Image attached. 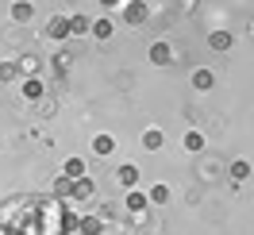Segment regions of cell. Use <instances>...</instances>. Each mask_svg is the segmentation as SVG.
<instances>
[{
    "mask_svg": "<svg viewBox=\"0 0 254 235\" xmlns=\"http://www.w3.org/2000/svg\"><path fill=\"white\" fill-rule=\"evenodd\" d=\"M16 70H19V74H27V78H31L35 70H39V58H31V54H27V58H23V62H19Z\"/></svg>",
    "mask_w": 254,
    "mask_h": 235,
    "instance_id": "ffe728a7",
    "label": "cell"
},
{
    "mask_svg": "<svg viewBox=\"0 0 254 235\" xmlns=\"http://www.w3.org/2000/svg\"><path fill=\"white\" fill-rule=\"evenodd\" d=\"M31 16H35V8L27 0H16V4H12V19H16V23H27Z\"/></svg>",
    "mask_w": 254,
    "mask_h": 235,
    "instance_id": "8fae6325",
    "label": "cell"
},
{
    "mask_svg": "<svg viewBox=\"0 0 254 235\" xmlns=\"http://www.w3.org/2000/svg\"><path fill=\"white\" fill-rule=\"evenodd\" d=\"M231 43H235L231 31H212V35H208V47H212V50H231Z\"/></svg>",
    "mask_w": 254,
    "mask_h": 235,
    "instance_id": "9c48e42d",
    "label": "cell"
},
{
    "mask_svg": "<svg viewBox=\"0 0 254 235\" xmlns=\"http://www.w3.org/2000/svg\"><path fill=\"white\" fill-rule=\"evenodd\" d=\"M89 31H93V39H100V43H104V39H112L116 23H112V19H93V23H89Z\"/></svg>",
    "mask_w": 254,
    "mask_h": 235,
    "instance_id": "8992f818",
    "label": "cell"
},
{
    "mask_svg": "<svg viewBox=\"0 0 254 235\" xmlns=\"http://www.w3.org/2000/svg\"><path fill=\"white\" fill-rule=\"evenodd\" d=\"M77 232H81V235H100V220L85 216V220H81V224H77Z\"/></svg>",
    "mask_w": 254,
    "mask_h": 235,
    "instance_id": "d6986e66",
    "label": "cell"
},
{
    "mask_svg": "<svg viewBox=\"0 0 254 235\" xmlns=\"http://www.w3.org/2000/svg\"><path fill=\"white\" fill-rule=\"evenodd\" d=\"M47 31H50V39H58V43H62V39H69V16H54Z\"/></svg>",
    "mask_w": 254,
    "mask_h": 235,
    "instance_id": "5b68a950",
    "label": "cell"
},
{
    "mask_svg": "<svg viewBox=\"0 0 254 235\" xmlns=\"http://www.w3.org/2000/svg\"><path fill=\"white\" fill-rule=\"evenodd\" d=\"M204 147H208V139L200 135V131H189V135H185V151H189V155H200Z\"/></svg>",
    "mask_w": 254,
    "mask_h": 235,
    "instance_id": "7c38bea8",
    "label": "cell"
},
{
    "mask_svg": "<svg viewBox=\"0 0 254 235\" xmlns=\"http://www.w3.org/2000/svg\"><path fill=\"white\" fill-rule=\"evenodd\" d=\"M212 85H216V74H212V70H192V89H196V93H208Z\"/></svg>",
    "mask_w": 254,
    "mask_h": 235,
    "instance_id": "277c9868",
    "label": "cell"
},
{
    "mask_svg": "<svg viewBox=\"0 0 254 235\" xmlns=\"http://www.w3.org/2000/svg\"><path fill=\"white\" fill-rule=\"evenodd\" d=\"M124 19H127V23H146V19H150V4H143V0H131V4L124 8Z\"/></svg>",
    "mask_w": 254,
    "mask_h": 235,
    "instance_id": "6da1fadb",
    "label": "cell"
},
{
    "mask_svg": "<svg viewBox=\"0 0 254 235\" xmlns=\"http://www.w3.org/2000/svg\"><path fill=\"white\" fill-rule=\"evenodd\" d=\"M69 197H77V201H85V197H96V181H93V177H77V181L69 185Z\"/></svg>",
    "mask_w": 254,
    "mask_h": 235,
    "instance_id": "7a4b0ae2",
    "label": "cell"
},
{
    "mask_svg": "<svg viewBox=\"0 0 254 235\" xmlns=\"http://www.w3.org/2000/svg\"><path fill=\"white\" fill-rule=\"evenodd\" d=\"M146 193H139V189H131V193H127V212H146Z\"/></svg>",
    "mask_w": 254,
    "mask_h": 235,
    "instance_id": "30bf717a",
    "label": "cell"
},
{
    "mask_svg": "<svg viewBox=\"0 0 254 235\" xmlns=\"http://www.w3.org/2000/svg\"><path fill=\"white\" fill-rule=\"evenodd\" d=\"M89 31V16H85V12H73V16H69V35H85Z\"/></svg>",
    "mask_w": 254,
    "mask_h": 235,
    "instance_id": "5bb4252c",
    "label": "cell"
},
{
    "mask_svg": "<svg viewBox=\"0 0 254 235\" xmlns=\"http://www.w3.org/2000/svg\"><path fill=\"white\" fill-rule=\"evenodd\" d=\"M0 74H4V62H0Z\"/></svg>",
    "mask_w": 254,
    "mask_h": 235,
    "instance_id": "44dd1931",
    "label": "cell"
},
{
    "mask_svg": "<svg viewBox=\"0 0 254 235\" xmlns=\"http://www.w3.org/2000/svg\"><path fill=\"white\" fill-rule=\"evenodd\" d=\"M150 62H154V66H170V62H174L170 43H150Z\"/></svg>",
    "mask_w": 254,
    "mask_h": 235,
    "instance_id": "3957f363",
    "label": "cell"
},
{
    "mask_svg": "<svg viewBox=\"0 0 254 235\" xmlns=\"http://www.w3.org/2000/svg\"><path fill=\"white\" fill-rule=\"evenodd\" d=\"M143 147H146V151H158V147H162V131H158V127H146V131H143Z\"/></svg>",
    "mask_w": 254,
    "mask_h": 235,
    "instance_id": "9a60e30c",
    "label": "cell"
},
{
    "mask_svg": "<svg viewBox=\"0 0 254 235\" xmlns=\"http://www.w3.org/2000/svg\"><path fill=\"white\" fill-rule=\"evenodd\" d=\"M23 96H27V100H39V96H43V81L27 78V81H23Z\"/></svg>",
    "mask_w": 254,
    "mask_h": 235,
    "instance_id": "2e32d148",
    "label": "cell"
},
{
    "mask_svg": "<svg viewBox=\"0 0 254 235\" xmlns=\"http://www.w3.org/2000/svg\"><path fill=\"white\" fill-rule=\"evenodd\" d=\"M116 177H120V185H124L127 193L139 185V170H135V166H120V173H116Z\"/></svg>",
    "mask_w": 254,
    "mask_h": 235,
    "instance_id": "ba28073f",
    "label": "cell"
},
{
    "mask_svg": "<svg viewBox=\"0 0 254 235\" xmlns=\"http://www.w3.org/2000/svg\"><path fill=\"white\" fill-rule=\"evenodd\" d=\"M77 177H85V158H65V181H77Z\"/></svg>",
    "mask_w": 254,
    "mask_h": 235,
    "instance_id": "52a82bcc",
    "label": "cell"
},
{
    "mask_svg": "<svg viewBox=\"0 0 254 235\" xmlns=\"http://www.w3.org/2000/svg\"><path fill=\"white\" fill-rule=\"evenodd\" d=\"M93 151H96L100 158L112 155V151H116V139H112V135H93Z\"/></svg>",
    "mask_w": 254,
    "mask_h": 235,
    "instance_id": "4fadbf2b",
    "label": "cell"
},
{
    "mask_svg": "<svg viewBox=\"0 0 254 235\" xmlns=\"http://www.w3.org/2000/svg\"><path fill=\"white\" fill-rule=\"evenodd\" d=\"M231 177H235V181H247V177H251V162H247V158L231 162Z\"/></svg>",
    "mask_w": 254,
    "mask_h": 235,
    "instance_id": "e0dca14e",
    "label": "cell"
},
{
    "mask_svg": "<svg viewBox=\"0 0 254 235\" xmlns=\"http://www.w3.org/2000/svg\"><path fill=\"white\" fill-rule=\"evenodd\" d=\"M146 201H154V204H166V201H170V185H150Z\"/></svg>",
    "mask_w": 254,
    "mask_h": 235,
    "instance_id": "ac0fdd59",
    "label": "cell"
}]
</instances>
